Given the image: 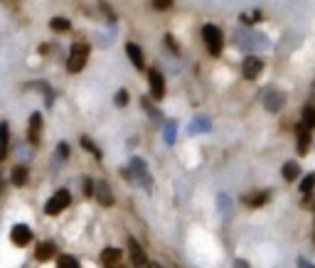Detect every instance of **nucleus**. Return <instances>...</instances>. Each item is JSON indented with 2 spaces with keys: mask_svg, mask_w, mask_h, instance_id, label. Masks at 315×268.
Instances as JSON below:
<instances>
[{
  "mask_svg": "<svg viewBox=\"0 0 315 268\" xmlns=\"http://www.w3.org/2000/svg\"><path fill=\"white\" fill-rule=\"evenodd\" d=\"M202 39H204V44H207V49H209L212 57L222 55L224 37H222V30H219L217 25H204L202 27Z\"/></svg>",
  "mask_w": 315,
  "mask_h": 268,
  "instance_id": "nucleus-1",
  "label": "nucleus"
},
{
  "mask_svg": "<svg viewBox=\"0 0 315 268\" xmlns=\"http://www.w3.org/2000/svg\"><path fill=\"white\" fill-rule=\"evenodd\" d=\"M72 204V194L69 190H57L50 199H47V204H44V211L50 214V217H57V214H62V211L67 209Z\"/></svg>",
  "mask_w": 315,
  "mask_h": 268,
  "instance_id": "nucleus-2",
  "label": "nucleus"
},
{
  "mask_svg": "<svg viewBox=\"0 0 315 268\" xmlns=\"http://www.w3.org/2000/svg\"><path fill=\"white\" fill-rule=\"evenodd\" d=\"M130 177H136V182L138 185H143V190H153V177H150V173H148V168H146V160H141V157H133L130 160V173H126Z\"/></svg>",
  "mask_w": 315,
  "mask_h": 268,
  "instance_id": "nucleus-3",
  "label": "nucleus"
},
{
  "mask_svg": "<svg viewBox=\"0 0 315 268\" xmlns=\"http://www.w3.org/2000/svg\"><path fill=\"white\" fill-rule=\"evenodd\" d=\"M86 59H89V47H86V44H74L72 52H69V59H67V69H69L72 74L81 72L84 64H86Z\"/></svg>",
  "mask_w": 315,
  "mask_h": 268,
  "instance_id": "nucleus-4",
  "label": "nucleus"
},
{
  "mask_svg": "<svg viewBox=\"0 0 315 268\" xmlns=\"http://www.w3.org/2000/svg\"><path fill=\"white\" fill-rule=\"evenodd\" d=\"M128 253H130V263L136 268H148V256H146L143 246H141L133 236L128 239Z\"/></svg>",
  "mask_w": 315,
  "mask_h": 268,
  "instance_id": "nucleus-5",
  "label": "nucleus"
},
{
  "mask_svg": "<svg viewBox=\"0 0 315 268\" xmlns=\"http://www.w3.org/2000/svg\"><path fill=\"white\" fill-rule=\"evenodd\" d=\"M148 81H150V96H153L155 101H160V98L165 96V79H163V74H160L158 69H150Z\"/></svg>",
  "mask_w": 315,
  "mask_h": 268,
  "instance_id": "nucleus-6",
  "label": "nucleus"
},
{
  "mask_svg": "<svg viewBox=\"0 0 315 268\" xmlns=\"http://www.w3.org/2000/svg\"><path fill=\"white\" fill-rule=\"evenodd\" d=\"M10 239H13L15 246H27L32 241V231H30L27 224H15L13 231H10Z\"/></svg>",
  "mask_w": 315,
  "mask_h": 268,
  "instance_id": "nucleus-7",
  "label": "nucleus"
},
{
  "mask_svg": "<svg viewBox=\"0 0 315 268\" xmlns=\"http://www.w3.org/2000/svg\"><path fill=\"white\" fill-rule=\"evenodd\" d=\"M241 69H244V77L246 79H256L261 74V69H263V62L259 57H246L244 64H241Z\"/></svg>",
  "mask_w": 315,
  "mask_h": 268,
  "instance_id": "nucleus-8",
  "label": "nucleus"
},
{
  "mask_svg": "<svg viewBox=\"0 0 315 268\" xmlns=\"http://www.w3.org/2000/svg\"><path fill=\"white\" fill-rule=\"evenodd\" d=\"M121 258H123V251L118 249V246H106V249L101 251V263H104V268L121 263Z\"/></svg>",
  "mask_w": 315,
  "mask_h": 268,
  "instance_id": "nucleus-9",
  "label": "nucleus"
},
{
  "mask_svg": "<svg viewBox=\"0 0 315 268\" xmlns=\"http://www.w3.org/2000/svg\"><path fill=\"white\" fill-rule=\"evenodd\" d=\"M94 194H96V199H99V204H101V207H111V204H113V192H111V187H109L106 182H96V190H94Z\"/></svg>",
  "mask_w": 315,
  "mask_h": 268,
  "instance_id": "nucleus-10",
  "label": "nucleus"
},
{
  "mask_svg": "<svg viewBox=\"0 0 315 268\" xmlns=\"http://www.w3.org/2000/svg\"><path fill=\"white\" fill-rule=\"evenodd\" d=\"M39 135H42V116L39 114H32L30 116V128H27V138L32 145L39 143Z\"/></svg>",
  "mask_w": 315,
  "mask_h": 268,
  "instance_id": "nucleus-11",
  "label": "nucleus"
},
{
  "mask_svg": "<svg viewBox=\"0 0 315 268\" xmlns=\"http://www.w3.org/2000/svg\"><path fill=\"white\" fill-rule=\"evenodd\" d=\"M268 199H271V194H268V192H254V194L244 197V204H246L249 209H259V207H263Z\"/></svg>",
  "mask_w": 315,
  "mask_h": 268,
  "instance_id": "nucleus-12",
  "label": "nucleus"
},
{
  "mask_svg": "<svg viewBox=\"0 0 315 268\" xmlns=\"http://www.w3.org/2000/svg\"><path fill=\"white\" fill-rule=\"evenodd\" d=\"M296 135H298V153L308 155V150H310V131H305V128L298 123Z\"/></svg>",
  "mask_w": 315,
  "mask_h": 268,
  "instance_id": "nucleus-13",
  "label": "nucleus"
},
{
  "mask_svg": "<svg viewBox=\"0 0 315 268\" xmlns=\"http://www.w3.org/2000/svg\"><path fill=\"white\" fill-rule=\"evenodd\" d=\"M55 253H57V246L52 241H42L37 249H35V258H37V261H50Z\"/></svg>",
  "mask_w": 315,
  "mask_h": 268,
  "instance_id": "nucleus-14",
  "label": "nucleus"
},
{
  "mask_svg": "<svg viewBox=\"0 0 315 268\" xmlns=\"http://www.w3.org/2000/svg\"><path fill=\"white\" fill-rule=\"evenodd\" d=\"M126 52H128V59L133 62V67H136V69H143V52H141V47H138L136 42H128V44H126Z\"/></svg>",
  "mask_w": 315,
  "mask_h": 268,
  "instance_id": "nucleus-15",
  "label": "nucleus"
},
{
  "mask_svg": "<svg viewBox=\"0 0 315 268\" xmlns=\"http://www.w3.org/2000/svg\"><path fill=\"white\" fill-rule=\"evenodd\" d=\"M286 103V96L281 94V91H271V94L266 96V109L274 114V111H281V106Z\"/></svg>",
  "mask_w": 315,
  "mask_h": 268,
  "instance_id": "nucleus-16",
  "label": "nucleus"
},
{
  "mask_svg": "<svg viewBox=\"0 0 315 268\" xmlns=\"http://www.w3.org/2000/svg\"><path fill=\"white\" fill-rule=\"evenodd\" d=\"M298 175H300L298 163H296V160H288V163L283 165V180H286V182H296Z\"/></svg>",
  "mask_w": 315,
  "mask_h": 268,
  "instance_id": "nucleus-17",
  "label": "nucleus"
},
{
  "mask_svg": "<svg viewBox=\"0 0 315 268\" xmlns=\"http://www.w3.org/2000/svg\"><path fill=\"white\" fill-rule=\"evenodd\" d=\"M300 126H303L305 131H313V128H315V109H313V106H305V109H303Z\"/></svg>",
  "mask_w": 315,
  "mask_h": 268,
  "instance_id": "nucleus-18",
  "label": "nucleus"
},
{
  "mask_svg": "<svg viewBox=\"0 0 315 268\" xmlns=\"http://www.w3.org/2000/svg\"><path fill=\"white\" fill-rule=\"evenodd\" d=\"M10 180H13V185H15V187H22V185L27 182V168H22V165L15 168L13 175H10Z\"/></svg>",
  "mask_w": 315,
  "mask_h": 268,
  "instance_id": "nucleus-19",
  "label": "nucleus"
},
{
  "mask_svg": "<svg viewBox=\"0 0 315 268\" xmlns=\"http://www.w3.org/2000/svg\"><path fill=\"white\" fill-rule=\"evenodd\" d=\"M8 157V123H0V160Z\"/></svg>",
  "mask_w": 315,
  "mask_h": 268,
  "instance_id": "nucleus-20",
  "label": "nucleus"
},
{
  "mask_svg": "<svg viewBox=\"0 0 315 268\" xmlns=\"http://www.w3.org/2000/svg\"><path fill=\"white\" fill-rule=\"evenodd\" d=\"M50 27H52L55 32H69V30H72V22H69V20H64V18H52Z\"/></svg>",
  "mask_w": 315,
  "mask_h": 268,
  "instance_id": "nucleus-21",
  "label": "nucleus"
},
{
  "mask_svg": "<svg viewBox=\"0 0 315 268\" xmlns=\"http://www.w3.org/2000/svg\"><path fill=\"white\" fill-rule=\"evenodd\" d=\"M298 190L303 192V194H310V192L315 190V173L305 175V177L300 180V187H298Z\"/></svg>",
  "mask_w": 315,
  "mask_h": 268,
  "instance_id": "nucleus-22",
  "label": "nucleus"
},
{
  "mask_svg": "<svg viewBox=\"0 0 315 268\" xmlns=\"http://www.w3.org/2000/svg\"><path fill=\"white\" fill-rule=\"evenodd\" d=\"M57 268H81V266H79V261H76L74 256L64 253V256H59V261H57Z\"/></svg>",
  "mask_w": 315,
  "mask_h": 268,
  "instance_id": "nucleus-23",
  "label": "nucleus"
},
{
  "mask_svg": "<svg viewBox=\"0 0 315 268\" xmlns=\"http://www.w3.org/2000/svg\"><path fill=\"white\" fill-rule=\"evenodd\" d=\"M81 145H84V148H86V150H89V153H92L94 157H99V160H101V150H99V148L94 145V140H92V138L81 135Z\"/></svg>",
  "mask_w": 315,
  "mask_h": 268,
  "instance_id": "nucleus-24",
  "label": "nucleus"
},
{
  "mask_svg": "<svg viewBox=\"0 0 315 268\" xmlns=\"http://www.w3.org/2000/svg\"><path fill=\"white\" fill-rule=\"evenodd\" d=\"M170 5H172V0H153V8L160 10V13H163V10H170Z\"/></svg>",
  "mask_w": 315,
  "mask_h": 268,
  "instance_id": "nucleus-25",
  "label": "nucleus"
},
{
  "mask_svg": "<svg viewBox=\"0 0 315 268\" xmlns=\"http://www.w3.org/2000/svg\"><path fill=\"white\" fill-rule=\"evenodd\" d=\"M126 101H128V94H126V91H118V94H116V103H118V106H126Z\"/></svg>",
  "mask_w": 315,
  "mask_h": 268,
  "instance_id": "nucleus-26",
  "label": "nucleus"
},
{
  "mask_svg": "<svg viewBox=\"0 0 315 268\" xmlns=\"http://www.w3.org/2000/svg\"><path fill=\"white\" fill-rule=\"evenodd\" d=\"M57 148H59V150H57V155H59V157H67V155H69V145H67V143H59Z\"/></svg>",
  "mask_w": 315,
  "mask_h": 268,
  "instance_id": "nucleus-27",
  "label": "nucleus"
},
{
  "mask_svg": "<svg viewBox=\"0 0 315 268\" xmlns=\"http://www.w3.org/2000/svg\"><path fill=\"white\" fill-rule=\"evenodd\" d=\"M165 42H167V47H170V52H180V47H177V42H175V39L170 37V35H167V37H165Z\"/></svg>",
  "mask_w": 315,
  "mask_h": 268,
  "instance_id": "nucleus-28",
  "label": "nucleus"
},
{
  "mask_svg": "<svg viewBox=\"0 0 315 268\" xmlns=\"http://www.w3.org/2000/svg\"><path fill=\"white\" fill-rule=\"evenodd\" d=\"M298 268H315L308 258H298Z\"/></svg>",
  "mask_w": 315,
  "mask_h": 268,
  "instance_id": "nucleus-29",
  "label": "nucleus"
},
{
  "mask_svg": "<svg viewBox=\"0 0 315 268\" xmlns=\"http://www.w3.org/2000/svg\"><path fill=\"white\" fill-rule=\"evenodd\" d=\"M234 268H249V263L241 261V258H237V261H234Z\"/></svg>",
  "mask_w": 315,
  "mask_h": 268,
  "instance_id": "nucleus-30",
  "label": "nucleus"
},
{
  "mask_svg": "<svg viewBox=\"0 0 315 268\" xmlns=\"http://www.w3.org/2000/svg\"><path fill=\"white\" fill-rule=\"evenodd\" d=\"M109 268H123V266H121V263H116V266H109Z\"/></svg>",
  "mask_w": 315,
  "mask_h": 268,
  "instance_id": "nucleus-31",
  "label": "nucleus"
},
{
  "mask_svg": "<svg viewBox=\"0 0 315 268\" xmlns=\"http://www.w3.org/2000/svg\"><path fill=\"white\" fill-rule=\"evenodd\" d=\"M158 268H163V266H158Z\"/></svg>",
  "mask_w": 315,
  "mask_h": 268,
  "instance_id": "nucleus-32",
  "label": "nucleus"
}]
</instances>
